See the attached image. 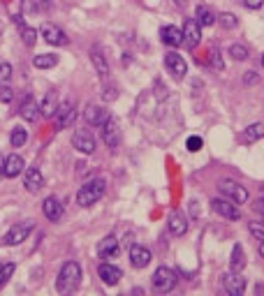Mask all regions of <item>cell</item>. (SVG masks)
Wrapping results in <instances>:
<instances>
[{
    "instance_id": "obj_1",
    "label": "cell",
    "mask_w": 264,
    "mask_h": 296,
    "mask_svg": "<svg viewBox=\"0 0 264 296\" xmlns=\"http://www.w3.org/2000/svg\"><path fill=\"white\" fill-rule=\"evenodd\" d=\"M79 282H81V266L77 262H65L56 278V289L61 294H70L79 287Z\"/></svg>"
},
{
    "instance_id": "obj_2",
    "label": "cell",
    "mask_w": 264,
    "mask_h": 296,
    "mask_svg": "<svg viewBox=\"0 0 264 296\" xmlns=\"http://www.w3.org/2000/svg\"><path fill=\"white\" fill-rule=\"evenodd\" d=\"M105 190H107L105 178H93V181L83 183L77 192V204L79 206H93L95 202H100L105 197Z\"/></svg>"
},
{
    "instance_id": "obj_3",
    "label": "cell",
    "mask_w": 264,
    "mask_h": 296,
    "mask_svg": "<svg viewBox=\"0 0 264 296\" xmlns=\"http://www.w3.org/2000/svg\"><path fill=\"white\" fill-rule=\"evenodd\" d=\"M151 282H153V289L158 294H167V291H171L176 287V273L171 269H167V266H160V269H155Z\"/></svg>"
},
{
    "instance_id": "obj_4",
    "label": "cell",
    "mask_w": 264,
    "mask_h": 296,
    "mask_svg": "<svg viewBox=\"0 0 264 296\" xmlns=\"http://www.w3.org/2000/svg\"><path fill=\"white\" fill-rule=\"evenodd\" d=\"M35 229V222L33 220H26V222H17V225L12 227L10 231L5 234V238H3V243L5 245H19V243H23L30 236V231Z\"/></svg>"
},
{
    "instance_id": "obj_5",
    "label": "cell",
    "mask_w": 264,
    "mask_h": 296,
    "mask_svg": "<svg viewBox=\"0 0 264 296\" xmlns=\"http://www.w3.org/2000/svg\"><path fill=\"white\" fill-rule=\"evenodd\" d=\"M218 190L223 197L232 199L234 204H246L248 202V190L243 185H239L237 181H220L218 183Z\"/></svg>"
},
{
    "instance_id": "obj_6",
    "label": "cell",
    "mask_w": 264,
    "mask_h": 296,
    "mask_svg": "<svg viewBox=\"0 0 264 296\" xmlns=\"http://www.w3.org/2000/svg\"><path fill=\"white\" fill-rule=\"evenodd\" d=\"M211 206H213L215 213L227 218V220H239V215H241L239 213V204H234L227 197H215L213 202H211Z\"/></svg>"
},
{
    "instance_id": "obj_7",
    "label": "cell",
    "mask_w": 264,
    "mask_h": 296,
    "mask_svg": "<svg viewBox=\"0 0 264 296\" xmlns=\"http://www.w3.org/2000/svg\"><path fill=\"white\" fill-rule=\"evenodd\" d=\"M72 146L77 148L79 153L91 155V153H95V137L88 130H77L72 134Z\"/></svg>"
},
{
    "instance_id": "obj_8",
    "label": "cell",
    "mask_w": 264,
    "mask_h": 296,
    "mask_svg": "<svg viewBox=\"0 0 264 296\" xmlns=\"http://www.w3.org/2000/svg\"><path fill=\"white\" fill-rule=\"evenodd\" d=\"M74 105H72L70 100H65V102H58V109H56L54 118H56V127L58 130H65V127L72 125V121H74Z\"/></svg>"
},
{
    "instance_id": "obj_9",
    "label": "cell",
    "mask_w": 264,
    "mask_h": 296,
    "mask_svg": "<svg viewBox=\"0 0 264 296\" xmlns=\"http://www.w3.org/2000/svg\"><path fill=\"white\" fill-rule=\"evenodd\" d=\"M183 44H186L188 49H195L199 42H202V26H199L195 19H188L183 23Z\"/></svg>"
},
{
    "instance_id": "obj_10",
    "label": "cell",
    "mask_w": 264,
    "mask_h": 296,
    "mask_svg": "<svg viewBox=\"0 0 264 296\" xmlns=\"http://www.w3.org/2000/svg\"><path fill=\"white\" fill-rule=\"evenodd\" d=\"M42 37L47 39L49 44H54V46H67L70 44V37L65 35V30L58 26H54V23H44L42 26Z\"/></svg>"
},
{
    "instance_id": "obj_11",
    "label": "cell",
    "mask_w": 264,
    "mask_h": 296,
    "mask_svg": "<svg viewBox=\"0 0 264 296\" xmlns=\"http://www.w3.org/2000/svg\"><path fill=\"white\" fill-rule=\"evenodd\" d=\"M102 139H105V143L109 148H116L121 143V127H118V121L111 118V116L102 123Z\"/></svg>"
},
{
    "instance_id": "obj_12",
    "label": "cell",
    "mask_w": 264,
    "mask_h": 296,
    "mask_svg": "<svg viewBox=\"0 0 264 296\" xmlns=\"http://www.w3.org/2000/svg\"><path fill=\"white\" fill-rule=\"evenodd\" d=\"M19 116H21L23 121H28V123H35L39 118V105H37V100H35L33 95H26V97L21 100Z\"/></svg>"
},
{
    "instance_id": "obj_13",
    "label": "cell",
    "mask_w": 264,
    "mask_h": 296,
    "mask_svg": "<svg viewBox=\"0 0 264 296\" xmlns=\"http://www.w3.org/2000/svg\"><path fill=\"white\" fill-rule=\"evenodd\" d=\"M98 275H100V278H102V282H105V285L114 287V285H118V282H121V278H123V271L118 269V266H114V264L105 262V264H100Z\"/></svg>"
},
{
    "instance_id": "obj_14",
    "label": "cell",
    "mask_w": 264,
    "mask_h": 296,
    "mask_svg": "<svg viewBox=\"0 0 264 296\" xmlns=\"http://www.w3.org/2000/svg\"><path fill=\"white\" fill-rule=\"evenodd\" d=\"M83 118H86L88 125L102 127V123L109 118V111H107L105 107H100V105H88L86 111H83Z\"/></svg>"
},
{
    "instance_id": "obj_15",
    "label": "cell",
    "mask_w": 264,
    "mask_h": 296,
    "mask_svg": "<svg viewBox=\"0 0 264 296\" xmlns=\"http://www.w3.org/2000/svg\"><path fill=\"white\" fill-rule=\"evenodd\" d=\"M223 282H225V289L232 296H241L246 291V278H241V273H237V271L223 275Z\"/></svg>"
},
{
    "instance_id": "obj_16",
    "label": "cell",
    "mask_w": 264,
    "mask_h": 296,
    "mask_svg": "<svg viewBox=\"0 0 264 296\" xmlns=\"http://www.w3.org/2000/svg\"><path fill=\"white\" fill-rule=\"evenodd\" d=\"M130 264L135 269H146L151 264V250L139 245V243H135V245L130 248Z\"/></svg>"
},
{
    "instance_id": "obj_17",
    "label": "cell",
    "mask_w": 264,
    "mask_h": 296,
    "mask_svg": "<svg viewBox=\"0 0 264 296\" xmlns=\"http://www.w3.org/2000/svg\"><path fill=\"white\" fill-rule=\"evenodd\" d=\"M165 65L176 79H181L183 74L188 72V63L183 61V56H179L176 51H169V54L165 56Z\"/></svg>"
},
{
    "instance_id": "obj_18",
    "label": "cell",
    "mask_w": 264,
    "mask_h": 296,
    "mask_svg": "<svg viewBox=\"0 0 264 296\" xmlns=\"http://www.w3.org/2000/svg\"><path fill=\"white\" fill-rule=\"evenodd\" d=\"M167 227L174 236H183L188 231V218L183 211H171L169 218H167Z\"/></svg>"
},
{
    "instance_id": "obj_19",
    "label": "cell",
    "mask_w": 264,
    "mask_h": 296,
    "mask_svg": "<svg viewBox=\"0 0 264 296\" xmlns=\"http://www.w3.org/2000/svg\"><path fill=\"white\" fill-rule=\"evenodd\" d=\"M23 185H26V190L28 192H39L42 190V185H44V176H42V171L37 169V167H28L26 169V178H23Z\"/></svg>"
},
{
    "instance_id": "obj_20",
    "label": "cell",
    "mask_w": 264,
    "mask_h": 296,
    "mask_svg": "<svg viewBox=\"0 0 264 296\" xmlns=\"http://www.w3.org/2000/svg\"><path fill=\"white\" fill-rule=\"evenodd\" d=\"M118 255V241L116 236H105L102 241L98 243V257L100 259H109V257H116Z\"/></svg>"
},
{
    "instance_id": "obj_21",
    "label": "cell",
    "mask_w": 264,
    "mask_h": 296,
    "mask_svg": "<svg viewBox=\"0 0 264 296\" xmlns=\"http://www.w3.org/2000/svg\"><path fill=\"white\" fill-rule=\"evenodd\" d=\"M42 211H44V215H47V220H51V222H58V220L63 218V204L58 202L56 197H47V199H44Z\"/></svg>"
},
{
    "instance_id": "obj_22",
    "label": "cell",
    "mask_w": 264,
    "mask_h": 296,
    "mask_svg": "<svg viewBox=\"0 0 264 296\" xmlns=\"http://www.w3.org/2000/svg\"><path fill=\"white\" fill-rule=\"evenodd\" d=\"M160 39H162V44H167V46H181L183 33L176 26H165L160 30Z\"/></svg>"
},
{
    "instance_id": "obj_23",
    "label": "cell",
    "mask_w": 264,
    "mask_h": 296,
    "mask_svg": "<svg viewBox=\"0 0 264 296\" xmlns=\"http://www.w3.org/2000/svg\"><path fill=\"white\" fill-rule=\"evenodd\" d=\"M23 167H26V162H23L21 155L12 153L10 158H5V176L7 178H17V176L23 171Z\"/></svg>"
},
{
    "instance_id": "obj_24",
    "label": "cell",
    "mask_w": 264,
    "mask_h": 296,
    "mask_svg": "<svg viewBox=\"0 0 264 296\" xmlns=\"http://www.w3.org/2000/svg\"><path fill=\"white\" fill-rule=\"evenodd\" d=\"M264 137V123H253V125H248L246 130L241 132V137H239V141L241 143H253L257 141V139Z\"/></svg>"
},
{
    "instance_id": "obj_25",
    "label": "cell",
    "mask_w": 264,
    "mask_h": 296,
    "mask_svg": "<svg viewBox=\"0 0 264 296\" xmlns=\"http://www.w3.org/2000/svg\"><path fill=\"white\" fill-rule=\"evenodd\" d=\"M91 61H93V65H95V72H98L100 77L102 79H107L109 77V63H107V58L102 56V51L95 46L93 51H91Z\"/></svg>"
},
{
    "instance_id": "obj_26",
    "label": "cell",
    "mask_w": 264,
    "mask_h": 296,
    "mask_svg": "<svg viewBox=\"0 0 264 296\" xmlns=\"http://www.w3.org/2000/svg\"><path fill=\"white\" fill-rule=\"evenodd\" d=\"M56 109H58V97H56V93L51 90V93L44 95L42 105H39V114H42L44 118H54Z\"/></svg>"
},
{
    "instance_id": "obj_27",
    "label": "cell",
    "mask_w": 264,
    "mask_h": 296,
    "mask_svg": "<svg viewBox=\"0 0 264 296\" xmlns=\"http://www.w3.org/2000/svg\"><path fill=\"white\" fill-rule=\"evenodd\" d=\"M195 21H197L202 28L213 26V23H215V12L211 10L209 5H199L197 7V14H195Z\"/></svg>"
},
{
    "instance_id": "obj_28",
    "label": "cell",
    "mask_w": 264,
    "mask_h": 296,
    "mask_svg": "<svg viewBox=\"0 0 264 296\" xmlns=\"http://www.w3.org/2000/svg\"><path fill=\"white\" fill-rule=\"evenodd\" d=\"M230 266H232V271H237V273H241V271L246 269V253H243L241 245H234V248H232Z\"/></svg>"
},
{
    "instance_id": "obj_29",
    "label": "cell",
    "mask_w": 264,
    "mask_h": 296,
    "mask_svg": "<svg viewBox=\"0 0 264 296\" xmlns=\"http://www.w3.org/2000/svg\"><path fill=\"white\" fill-rule=\"evenodd\" d=\"M33 65L39 67V70H49V67L58 65V56H54V54H39V56H35V58H33Z\"/></svg>"
},
{
    "instance_id": "obj_30",
    "label": "cell",
    "mask_w": 264,
    "mask_h": 296,
    "mask_svg": "<svg viewBox=\"0 0 264 296\" xmlns=\"http://www.w3.org/2000/svg\"><path fill=\"white\" fill-rule=\"evenodd\" d=\"M26 141H28V132H26V127L17 125L14 130H12V134H10V143H12L14 148H21Z\"/></svg>"
},
{
    "instance_id": "obj_31",
    "label": "cell",
    "mask_w": 264,
    "mask_h": 296,
    "mask_svg": "<svg viewBox=\"0 0 264 296\" xmlns=\"http://www.w3.org/2000/svg\"><path fill=\"white\" fill-rule=\"evenodd\" d=\"M215 21H220V26L225 28V30H234L239 26V19L232 14V12H223L220 17H215Z\"/></svg>"
},
{
    "instance_id": "obj_32",
    "label": "cell",
    "mask_w": 264,
    "mask_h": 296,
    "mask_svg": "<svg viewBox=\"0 0 264 296\" xmlns=\"http://www.w3.org/2000/svg\"><path fill=\"white\" fill-rule=\"evenodd\" d=\"M230 56L234 58V61H246L250 54H248L246 44H232V46H230Z\"/></svg>"
},
{
    "instance_id": "obj_33",
    "label": "cell",
    "mask_w": 264,
    "mask_h": 296,
    "mask_svg": "<svg viewBox=\"0 0 264 296\" xmlns=\"http://www.w3.org/2000/svg\"><path fill=\"white\" fill-rule=\"evenodd\" d=\"M21 37H23V44H26V46H35V42H37V30H35V28H28V26H21Z\"/></svg>"
},
{
    "instance_id": "obj_34",
    "label": "cell",
    "mask_w": 264,
    "mask_h": 296,
    "mask_svg": "<svg viewBox=\"0 0 264 296\" xmlns=\"http://www.w3.org/2000/svg\"><path fill=\"white\" fill-rule=\"evenodd\" d=\"M14 269H17V266H14V264L12 262H7V264H0V287L5 285L7 280L12 278V273H14Z\"/></svg>"
},
{
    "instance_id": "obj_35",
    "label": "cell",
    "mask_w": 264,
    "mask_h": 296,
    "mask_svg": "<svg viewBox=\"0 0 264 296\" xmlns=\"http://www.w3.org/2000/svg\"><path fill=\"white\" fill-rule=\"evenodd\" d=\"M12 81V65L10 63H0V86H10Z\"/></svg>"
},
{
    "instance_id": "obj_36",
    "label": "cell",
    "mask_w": 264,
    "mask_h": 296,
    "mask_svg": "<svg viewBox=\"0 0 264 296\" xmlns=\"http://www.w3.org/2000/svg\"><path fill=\"white\" fill-rule=\"evenodd\" d=\"M248 229H250V234H253L255 238L264 241V222H257V220H253V222H248Z\"/></svg>"
},
{
    "instance_id": "obj_37",
    "label": "cell",
    "mask_w": 264,
    "mask_h": 296,
    "mask_svg": "<svg viewBox=\"0 0 264 296\" xmlns=\"http://www.w3.org/2000/svg\"><path fill=\"white\" fill-rule=\"evenodd\" d=\"M209 63H211V67H213V70H223V67H225V63H223V58H220V54L215 49L209 51Z\"/></svg>"
},
{
    "instance_id": "obj_38",
    "label": "cell",
    "mask_w": 264,
    "mask_h": 296,
    "mask_svg": "<svg viewBox=\"0 0 264 296\" xmlns=\"http://www.w3.org/2000/svg\"><path fill=\"white\" fill-rule=\"evenodd\" d=\"M14 100V90H12L10 86H0V102H12Z\"/></svg>"
},
{
    "instance_id": "obj_39",
    "label": "cell",
    "mask_w": 264,
    "mask_h": 296,
    "mask_svg": "<svg viewBox=\"0 0 264 296\" xmlns=\"http://www.w3.org/2000/svg\"><path fill=\"white\" fill-rule=\"evenodd\" d=\"M199 148H202V137H190L188 139V151H190V153H197Z\"/></svg>"
},
{
    "instance_id": "obj_40",
    "label": "cell",
    "mask_w": 264,
    "mask_h": 296,
    "mask_svg": "<svg viewBox=\"0 0 264 296\" xmlns=\"http://www.w3.org/2000/svg\"><path fill=\"white\" fill-rule=\"evenodd\" d=\"M35 10H51V0H30Z\"/></svg>"
},
{
    "instance_id": "obj_41",
    "label": "cell",
    "mask_w": 264,
    "mask_h": 296,
    "mask_svg": "<svg viewBox=\"0 0 264 296\" xmlns=\"http://www.w3.org/2000/svg\"><path fill=\"white\" fill-rule=\"evenodd\" d=\"M118 97V93H116V88H105V100L107 102H111V100Z\"/></svg>"
},
{
    "instance_id": "obj_42",
    "label": "cell",
    "mask_w": 264,
    "mask_h": 296,
    "mask_svg": "<svg viewBox=\"0 0 264 296\" xmlns=\"http://www.w3.org/2000/svg\"><path fill=\"white\" fill-rule=\"evenodd\" d=\"M262 3H264V0H246V7H248V10H259V7H262Z\"/></svg>"
},
{
    "instance_id": "obj_43",
    "label": "cell",
    "mask_w": 264,
    "mask_h": 296,
    "mask_svg": "<svg viewBox=\"0 0 264 296\" xmlns=\"http://www.w3.org/2000/svg\"><path fill=\"white\" fill-rule=\"evenodd\" d=\"M257 81V72H246V83H255Z\"/></svg>"
},
{
    "instance_id": "obj_44",
    "label": "cell",
    "mask_w": 264,
    "mask_h": 296,
    "mask_svg": "<svg viewBox=\"0 0 264 296\" xmlns=\"http://www.w3.org/2000/svg\"><path fill=\"white\" fill-rule=\"evenodd\" d=\"M255 211H257L259 215H264V197H262V199H257V202H255Z\"/></svg>"
},
{
    "instance_id": "obj_45",
    "label": "cell",
    "mask_w": 264,
    "mask_h": 296,
    "mask_svg": "<svg viewBox=\"0 0 264 296\" xmlns=\"http://www.w3.org/2000/svg\"><path fill=\"white\" fill-rule=\"evenodd\" d=\"M0 176H5V158L0 153Z\"/></svg>"
},
{
    "instance_id": "obj_46",
    "label": "cell",
    "mask_w": 264,
    "mask_h": 296,
    "mask_svg": "<svg viewBox=\"0 0 264 296\" xmlns=\"http://www.w3.org/2000/svg\"><path fill=\"white\" fill-rule=\"evenodd\" d=\"M186 3H188V0H176V5H179V7H183Z\"/></svg>"
},
{
    "instance_id": "obj_47",
    "label": "cell",
    "mask_w": 264,
    "mask_h": 296,
    "mask_svg": "<svg viewBox=\"0 0 264 296\" xmlns=\"http://www.w3.org/2000/svg\"><path fill=\"white\" fill-rule=\"evenodd\" d=\"M259 255H262V257H264V241L259 243Z\"/></svg>"
},
{
    "instance_id": "obj_48",
    "label": "cell",
    "mask_w": 264,
    "mask_h": 296,
    "mask_svg": "<svg viewBox=\"0 0 264 296\" xmlns=\"http://www.w3.org/2000/svg\"><path fill=\"white\" fill-rule=\"evenodd\" d=\"M0 35H3V23H0Z\"/></svg>"
},
{
    "instance_id": "obj_49",
    "label": "cell",
    "mask_w": 264,
    "mask_h": 296,
    "mask_svg": "<svg viewBox=\"0 0 264 296\" xmlns=\"http://www.w3.org/2000/svg\"><path fill=\"white\" fill-rule=\"evenodd\" d=\"M262 65H264V56H262Z\"/></svg>"
}]
</instances>
